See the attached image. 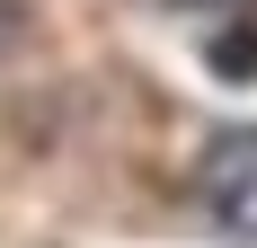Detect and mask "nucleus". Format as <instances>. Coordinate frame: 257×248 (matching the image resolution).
<instances>
[{"label":"nucleus","mask_w":257,"mask_h":248,"mask_svg":"<svg viewBox=\"0 0 257 248\" xmlns=\"http://www.w3.org/2000/svg\"><path fill=\"white\" fill-rule=\"evenodd\" d=\"M18 36H27V9H18V0H0V53H18Z\"/></svg>","instance_id":"7ed1b4c3"},{"label":"nucleus","mask_w":257,"mask_h":248,"mask_svg":"<svg viewBox=\"0 0 257 248\" xmlns=\"http://www.w3.org/2000/svg\"><path fill=\"white\" fill-rule=\"evenodd\" d=\"M186 9H248V0H186Z\"/></svg>","instance_id":"20e7f679"},{"label":"nucleus","mask_w":257,"mask_h":248,"mask_svg":"<svg viewBox=\"0 0 257 248\" xmlns=\"http://www.w3.org/2000/svg\"><path fill=\"white\" fill-rule=\"evenodd\" d=\"M204 62H213L222 80H257V18H231V27L204 45Z\"/></svg>","instance_id":"f03ea898"},{"label":"nucleus","mask_w":257,"mask_h":248,"mask_svg":"<svg viewBox=\"0 0 257 248\" xmlns=\"http://www.w3.org/2000/svg\"><path fill=\"white\" fill-rule=\"evenodd\" d=\"M195 195L231 239H257V133H222L195 169Z\"/></svg>","instance_id":"f257e3e1"}]
</instances>
